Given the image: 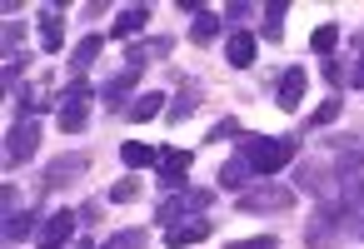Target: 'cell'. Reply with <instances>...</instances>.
<instances>
[{
    "label": "cell",
    "instance_id": "27",
    "mask_svg": "<svg viewBox=\"0 0 364 249\" xmlns=\"http://www.w3.org/2000/svg\"><path fill=\"white\" fill-rule=\"evenodd\" d=\"M284 0H274V6H264V40H279L284 35Z\"/></svg>",
    "mask_w": 364,
    "mask_h": 249
},
{
    "label": "cell",
    "instance_id": "25",
    "mask_svg": "<svg viewBox=\"0 0 364 249\" xmlns=\"http://www.w3.org/2000/svg\"><path fill=\"white\" fill-rule=\"evenodd\" d=\"M205 140H210V145H240V140H245V125L225 115V120H215V130H210Z\"/></svg>",
    "mask_w": 364,
    "mask_h": 249
},
{
    "label": "cell",
    "instance_id": "31",
    "mask_svg": "<svg viewBox=\"0 0 364 249\" xmlns=\"http://www.w3.org/2000/svg\"><path fill=\"white\" fill-rule=\"evenodd\" d=\"M245 16H255V6H225V21H245Z\"/></svg>",
    "mask_w": 364,
    "mask_h": 249
},
{
    "label": "cell",
    "instance_id": "9",
    "mask_svg": "<svg viewBox=\"0 0 364 249\" xmlns=\"http://www.w3.org/2000/svg\"><path fill=\"white\" fill-rule=\"evenodd\" d=\"M304 90H309V70H304V65H284V75H279V85H274V105H279L284 115H294V110L304 105Z\"/></svg>",
    "mask_w": 364,
    "mask_h": 249
},
{
    "label": "cell",
    "instance_id": "28",
    "mask_svg": "<svg viewBox=\"0 0 364 249\" xmlns=\"http://www.w3.org/2000/svg\"><path fill=\"white\" fill-rule=\"evenodd\" d=\"M140 189H145V179H140V175H130V179L110 184V194H105V199H110V204H130V199H135Z\"/></svg>",
    "mask_w": 364,
    "mask_h": 249
},
{
    "label": "cell",
    "instance_id": "12",
    "mask_svg": "<svg viewBox=\"0 0 364 249\" xmlns=\"http://www.w3.org/2000/svg\"><path fill=\"white\" fill-rule=\"evenodd\" d=\"M41 209H16V214H6V244H21V239H36L41 234Z\"/></svg>",
    "mask_w": 364,
    "mask_h": 249
},
{
    "label": "cell",
    "instance_id": "17",
    "mask_svg": "<svg viewBox=\"0 0 364 249\" xmlns=\"http://www.w3.org/2000/svg\"><path fill=\"white\" fill-rule=\"evenodd\" d=\"M120 160H125V170H155L160 165V150L155 145H140V140H125L120 145Z\"/></svg>",
    "mask_w": 364,
    "mask_h": 249
},
{
    "label": "cell",
    "instance_id": "13",
    "mask_svg": "<svg viewBox=\"0 0 364 249\" xmlns=\"http://www.w3.org/2000/svg\"><path fill=\"white\" fill-rule=\"evenodd\" d=\"M41 45H46L50 55H60V50H65V16H60L55 6H46V11H41Z\"/></svg>",
    "mask_w": 364,
    "mask_h": 249
},
{
    "label": "cell",
    "instance_id": "29",
    "mask_svg": "<svg viewBox=\"0 0 364 249\" xmlns=\"http://www.w3.org/2000/svg\"><path fill=\"white\" fill-rule=\"evenodd\" d=\"M21 40H26V26L21 21H6V60L21 55Z\"/></svg>",
    "mask_w": 364,
    "mask_h": 249
},
{
    "label": "cell",
    "instance_id": "14",
    "mask_svg": "<svg viewBox=\"0 0 364 249\" xmlns=\"http://www.w3.org/2000/svg\"><path fill=\"white\" fill-rule=\"evenodd\" d=\"M255 50H259V40H255L250 31H235V35L225 40V60H230L235 70H250V65H255Z\"/></svg>",
    "mask_w": 364,
    "mask_h": 249
},
{
    "label": "cell",
    "instance_id": "7",
    "mask_svg": "<svg viewBox=\"0 0 364 249\" xmlns=\"http://www.w3.org/2000/svg\"><path fill=\"white\" fill-rule=\"evenodd\" d=\"M85 170H90V155H85V150L55 155V160L46 165V175H41V189H65V184H75Z\"/></svg>",
    "mask_w": 364,
    "mask_h": 249
},
{
    "label": "cell",
    "instance_id": "30",
    "mask_svg": "<svg viewBox=\"0 0 364 249\" xmlns=\"http://www.w3.org/2000/svg\"><path fill=\"white\" fill-rule=\"evenodd\" d=\"M225 249H279V239H274V234H255V239H235V244H225Z\"/></svg>",
    "mask_w": 364,
    "mask_h": 249
},
{
    "label": "cell",
    "instance_id": "8",
    "mask_svg": "<svg viewBox=\"0 0 364 249\" xmlns=\"http://www.w3.org/2000/svg\"><path fill=\"white\" fill-rule=\"evenodd\" d=\"M75 224H80V209H55V214H46V224H41V234H36V249H65V244L75 239Z\"/></svg>",
    "mask_w": 364,
    "mask_h": 249
},
{
    "label": "cell",
    "instance_id": "5",
    "mask_svg": "<svg viewBox=\"0 0 364 249\" xmlns=\"http://www.w3.org/2000/svg\"><path fill=\"white\" fill-rule=\"evenodd\" d=\"M235 209L240 214H264V209H294V189L289 184H259V189H245L235 194Z\"/></svg>",
    "mask_w": 364,
    "mask_h": 249
},
{
    "label": "cell",
    "instance_id": "20",
    "mask_svg": "<svg viewBox=\"0 0 364 249\" xmlns=\"http://www.w3.org/2000/svg\"><path fill=\"white\" fill-rule=\"evenodd\" d=\"M160 110H165V95H160V90H145L140 100H130V105H125V115H130L135 125H145V120H155Z\"/></svg>",
    "mask_w": 364,
    "mask_h": 249
},
{
    "label": "cell",
    "instance_id": "18",
    "mask_svg": "<svg viewBox=\"0 0 364 249\" xmlns=\"http://www.w3.org/2000/svg\"><path fill=\"white\" fill-rule=\"evenodd\" d=\"M220 31H225V16H215V11L205 6V11L195 16V26H190V40H195V45H210Z\"/></svg>",
    "mask_w": 364,
    "mask_h": 249
},
{
    "label": "cell",
    "instance_id": "10",
    "mask_svg": "<svg viewBox=\"0 0 364 249\" xmlns=\"http://www.w3.org/2000/svg\"><path fill=\"white\" fill-rule=\"evenodd\" d=\"M294 184H299V189H309L314 199H329V194H339V184L329 179V170H324L319 160H304V165L294 170Z\"/></svg>",
    "mask_w": 364,
    "mask_h": 249
},
{
    "label": "cell",
    "instance_id": "2",
    "mask_svg": "<svg viewBox=\"0 0 364 249\" xmlns=\"http://www.w3.org/2000/svg\"><path fill=\"white\" fill-rule=\"evenodd\" d=\"M95 85L85 80V75H75L70 85H65V95L55 100V120H60V130L65 135H75V130H85V120H90V105H95Z\"/></svg>",
    "mask_w": 364,
    "mask_h": 249
},
{
    "label": "cell",
    "instance_id": "6",
    "mask_svg": "<svg viewBox=\"0 0 364 249\" xmlns=\"http://www.w3.org/2000/svg\"><path fill=\"white\" fill-rule=\"evenodd\" d=\"M190 170H195V155H190V150H180V145H165V150H160L155 175H160V184H165L170 194L190 189Z\"/></svg>",
    "mask_w": 364,
    "mask_h": 249
},
{
    "label": "cell",
    "instance_id": "22",
    "mask_svg": "<svg viewBox=\"0 0 364 249\" xmlns=\"http://www.w3.org/2000/svg\"><path fill=\"white\" fill-rule=\"evenodd\" d=\"M145 244H150V229H115V234H105L100 249H145Z\"/></svg>",
    "mask_w": 364,
    "mask_h": 249
},
{
    "label": "cell",
    "instance_id": "15",
    "mask_svg": "<svg viewBox=\"0 0 364 249\" xmlns=\"http://www.w3.org/2000/svg\"><path fill=\"white\" fill-rule=\"evenodd\" d=\"M135 85H140V70H130V65H125L120 75H110V80H105V90H100V95H105V110H120V105H125V95H130Z\"/></svg>",
    "mask_w": 364,
    "mask_h": 249
},
{
    "label": "cell",
    "instance_id": "32",
    "mask_svg": "<svg viewBox=\"0 0 364 249\" xmlns=\"http://www.w3.org/2000/svg\"><path fill=\"white\" fill-rule=\"evenodd\" d=\"M80 219H85V224H95V219H100V199H90V204H80Z\"/></svg>",
    "mask_w": 364,
    "mask_h": 249
},
{
    "label": "cell",
    "instance_id": "24",
    "mask_svg": "<svg viewBox=\"0 0 364 249\" xmlns=\"http://www.w3.org/2000/svg\"><path fill=\"white\" fill-rule=\"evenodd\" d=\"M339 110H344V100H339V95H329V100H324V105H319V110H314V115L304 120V135H314V130H324L329 120H339Z\"/></svg>",
    "mask_w": 364,
    "mask_h": 249
},
{
    "label": "cell",
    "instance_id": "21",
    "mask_svg": "<svg viewBox=\"0 0 364 249\" xmlns=\"http://www.w3.org/2000/svg\"><path fill=\"white\" fill-rule=\"evenodd\" d=\"M100 50H105V35H85V40L75 45V55H70V70H75V75H85V70L95 65V55H100Z\"/></svg>",
    "mask_w": 364,
    "mask_h": 249
},
{
    "label": "cell",
    "instance_id": "19",
    "mask_svg": "<svg viewBox=\"0 0 364 249\" xmlns=\"http://www.w3.org/2000/svg\"><path fill=\"white\" fill-rule=\"evenodd\" d=\"M195 110H200V90H195V85H185V90H180V95L170 100V110H165V120H170V125H185V120H190Z\"/></svg>",
    "mask_w": 364,
    "mask_h": 249
},
{
    "label": "cell",
    "instance_id": "16",
    "mask_svg": "<svg viewBox=\"0 0 364 249\" xmlns=\"http://www.w3.org/2000/svg\"><path fill=\"white\" fill-rule=\"evenodd\" d=\"M150 26V6H125L120 16H115V26H110V35L115 40H125V35H135V31H145Z\"/></svg>",
    "mask_w": 364,
    "mask_h": 249
},
{
    "label": "cell",
    "instance_id": "4",
    "mask_svg": "<svg viewBox=\"0 0 364 249\" xmlns=\"http://www.w3.org/2000/svg\"><path fill=\"white\" fill-rule=\"evenodd\" d=\"M36 150H41V120H36V115H21V120L6 130V170H21Z\"/></svg>",
    "mask_w": 364,
    "mask_h": 249
},
{
    "label": "cell",
    "instance_id": "1",
    "mask_svg": "<svg viewBox=\"0 0 364 249\" xmlns=\"http://www.w3.org/2000/svg\"><path fill=\"white\" fill-rule=\"evenodd\" d=\"M294 150H299V140H289V135H245L235 145V155L220 165V179L215 184L230 189V194H245L250 179H264V175L284 170L294 160Z\"/></svg>",
    "mask_w": 364,
    "mask_h": 249
},
{
    "label": "cell",
    "instance_id": "11",
    "mask_svg": "<svg viewBox=\"0 0 364 249\" xmlns=\"http://www.w3.org/2000/svg\"><path fill=\"white\" fill-rule=\"evenodd\" d=\"M210 234H215V224L200 214V219H185V224L165 229V244H170V249H190V244H205Z\"/></svg>",
    "mask_w": 364,
    "mask_h": 249
},
{
    "label": "cell",
    "instance_id": "26",
    "mask_svg": "<svg viewBox=\"0 0 364 249\" xmlns=\"http://www.w3.org/2000/svg\"><path fill=\"white\" fill-rule=\"evenodd\" d=\"M334 45H339V26H319V31L309 35V50L324 55V60H334Z\"/></svg>",
    "mask_w": 364,
    "mask_h": 249
},
{
    "label": "cell",
    "instance_id": "23",
    "mask_svg": "<svg viewBox=\"0 0 364 249\" xmlns=\"http://www.w3.org/2000/svg\"><path fill=\"white\" fill-rule=\"evenodd\" d=\"M349 85L364 90V31L349 35Z\"/></svg>",
    "mask_w": 364,
    "mask_h": 249
},
{
    "label": "cell",
    "instance_id": "3",
    "mask_svg": "<svg viewBox=\"0 0 364 249\" xmlns=\"http://www.w3.org/2000/svg\"><path fill=\"white\" fill-rule=\"evenodd\" d=\"M210 199H215V189H180V194H170V199H160L155 204V219L165 224V229H175V224H185V214H205L210 209Z\"/></svg>",
    "mask_w": 364,
    "mask_h": 249
}]
</instances>
